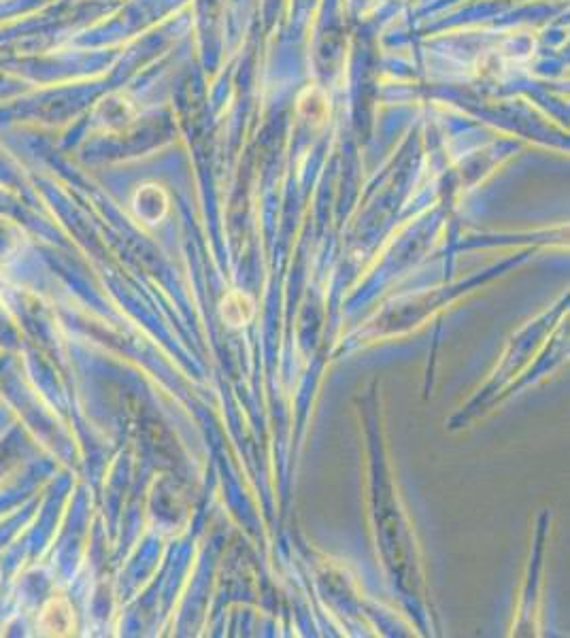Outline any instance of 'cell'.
Returning <instances> with one entry per match:
<instances>
[{
  "label": "cell",
  "instance_id": "obj_1",
  "mask_svg": "<svg viewBox=\"0 0 570 638\" xmlns=\"http://www.w3.org/2000/svg\"><path fill=\"white\" fill-rule=\"evenodd\" d=\"M41 628L45 634H69L73 628L71 604L54 598L41 613Z\"/></svg>",
  "mask_w": 570,
  "mask_h": 638
}]
</instances>
